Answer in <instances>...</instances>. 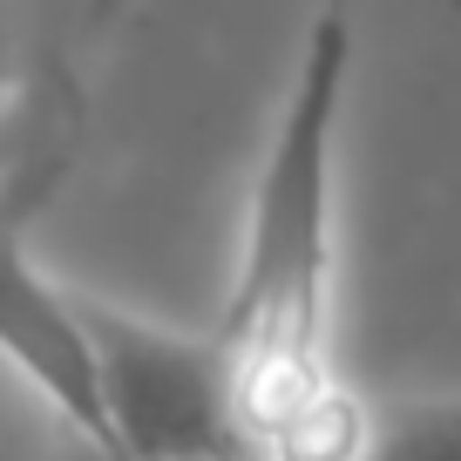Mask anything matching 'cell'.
Returning a JSON list of instances; mask_svg holds the SVG:
<instances>
[{
  "mask_svg": "<svg viewBox=\"0 0 461 461\" xmlns=\"http://www.w3.org/2000/svg\"><path fill=\"white\" fill-rule=\"evenodd\" d=\"M360 55V0H319L299 41V68L278 102L272 143L251 176L238 272L224 292L238 441L292 401L339 380L332 360V224H339V122Z\"/></svg>",
  "mask_w": 461,
  "mask_h": 461,
  "instance_id": "1",
  "label": "cell"
},
{
  "mask_svg": "<svg viewBox=\"0 0 461 461\" xmlns=\"http://www.w3.org/2000/svg\"><path fill=\"white\" fill-rule=\"evenodd\" d=\"M95 380V441L143 461H245L238 393L217 332L163 326L136 305L75 292Z\"/></svg>",
  "mask_w": 461,
  "mask_h": 461,
  "instance_id": "2",
  "label": "cell"
},
{
  "mask_svg": "<svg viewBox=\"0 0 461 461\" xmlns=\"http://www.w3.org/2000/svg\"><path fill=\"white\" fill-rule=\"evenodd\" d=\"M0 360L55 407L61 434L95 441V380H88V339L75 319V285L28 258L14 211H0Z\"/></svg>",
  "mask_w": 461,
  "mask_h": 461,
  "instance_id": "3",
  "label": "cell"
},
{
  "mask_svg": "<svg viewBox=\"0 0 461 461\" xmlns=\"http://www.w3.org/2000/svg\"><path fill=\"white\" fill-rule=\"evenodd\" d=\"M360 461H461V393L414 401L401 414L374 420V441Z\"/></svg>",
  "mask_w": 461,
  "mask_h": 461,
  "instance_id": "4",
  "label": "cell"
},
{
  "mask_svg": "<svg viewBox=\"0 0 461 461\" xmlns=\"http://www.w3.org/2000/svg\"><path fill=\"white\" fill-rule=\"evenodd\" d=\"M61 461H143V455H122V447H109V441H82V434H68Z\"/></svg>",
  "mask_w": 461,
  "mask_h": 461,
  "instance_id": "5",
  "label": "cell"
},
{
  "mask_svg": "<svg viewBox=\"0 0 461 461\" xmlns=\"http://www.w3.org/2000/svg\"><path fill=\"white\" fill-rule=\"evenodd\" d=\"M14 102V28H7V14H0V109Z\"/></svg>",
  "mask_w": 461,
  "mask_h": 461,
  "instance_id": "6",
  "label": "cell"
}]
</instances>
